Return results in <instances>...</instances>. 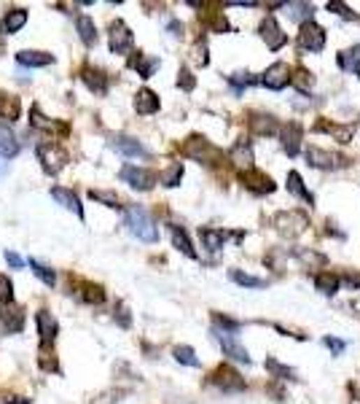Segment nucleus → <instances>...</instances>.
<instances>
[{
	"instance_id": "nucleus-1",
	"label": "nucleus",
	"mask_w": 360,
	"mask_h": 404,
	"mask_svg": "<svg viewBox=\"0 0 360 404\" xmlns=\"http://www.w3.org/2000/svg\"><path fill=\"white\" fill-rule=\"evenodd\" d=\"M124 218H127L129 232H132L138 240H143V243H156V240H159V227H156V221L148 216L145 208L129 205L127 213H124Z\"/></svg>"
},
{
	"instance_id": "nucleus-2",
	"label": "nucleus",
	"mask_w": 360,
	"mask_h": 404,
	"mask_svg": "<svg viewBox=\"0 0 360 404\" xmlns=\"http://www.w3.org/2000/svg\"><path fill=\"white\" fill-rule=\"evenodd\" d=\"M35 157H38V162H41L43 173H49V176H57V173L68 165V151L52 141L38 143V146H35Z\"/></svg>"
},
{
	"instance_id": "nucleus-3",
	"label": "nucleus",
	"mask_w": 360,
	"mask_h": 404,
	"mask_svg": "<svg viewBox=\"0 0 360 404\" xmlns=\"http://www.w3.org/2000/svg\"><path fill=\"white\" fill-rule=\"evenodd\" d=\"M272 224H275V229L282 235V237L293 240V237H298V235L307 232L309 218H307V213H301V211H280L275 218H272Z\"/></svg>"
},
{
	"instance_id": "nucleus-4",
	"label": "nucleus",
	"mask_w": 360,
	"mask_h": 404,
	"mask_svg": "<svg viewBox=\"0 0 360 404\" xmlns=\"http://www.w3.org/2000/svg\"><path fill=\"white\" fill-rule=\"evenodd\" d=\"M119 178L124 183H129L132 189H138V192H151L156 186V181H159L156 173L145 170V167H138V165H124Z\"/></svg>"
},
{
	"instance_id": "nucleus-5",
	"label": "nucleus",
	"mask_w": 360,
	"mask_h": 404,
	"mask_svg": "<svg viewBox=\"0 0 360 404\" xmlns=\"http://www.w3.org/2000/svg\"><path fill=\"white\" fill-rule=\"evenodd\" d=\"M298 46L304 49V52H323L326 49V30L312 19V22H304L301 27H298Z\"/></svg>"
},
{
	"instance_id": "nucleus-6",
	"label": "nucleus",
	"mask_w": 360,
	"mask_h": 404,
	"mask_svg": "<svg viewBox=\"0 0 360 404\" xmlns=\"http://www.w3.org/2000/svg\"><path fill=\"white\" fill-rule=\"evenodd\" d=\"M210 383L215 388H221L223 393H237V391H245L247 383L242 380V375L237 369H231L229 364H221V367L215 369L213 375H210Z\"/></svg>"
},
{
	"instance_id": "nucleus-7",
	"label": "nucleus",
	"mask_w": 360,
	"mask_h": 404,
	"mask_svg": "<svg viewBox=\"0 0 360 404\" xmlns=\"http://www.w3.org/2000/svg\"><path fill=\"white\" fill-rule=\"evenodd\" d=\"M183 154L194 159V162H215V159H221V151L202 135H191L189 141L183 143Z\"/></svg>"
},
{
	"instance_id": "nucleus-8",
	"label": "nucleus",
	"mask_w": 360,
	"mask_h": 404,
	"mask_svg": "<svg viewBox=\"0 0 360 404\" xmlns=\"http://www.w3.org/2000/svg\"><path fill=\"white\" fill-rule=\"evenodd\" d=\"M307 162L317 170H336V167H347L350 159L342 157V154H333V151H326V148H317L312 146L307 148Z\"/></svg>"
},
{
	"instance_id": "nucleus-9",
	"label": "nucleus",
	"mask_w": 360,
	"mask_h": 404,
	"mask_svg": "<svg viewBox=\"0 0 360 404\" xmlns=\"http://www.w3.org/2000/svg\"><path fill=\"white\" fill-rule=\"evenodd\" d=\"M215 340H218V345L223 348V353L231 358V361H240V364H250V353L245 351V345H242L240 340L234 337V332H221V329H215Z\"/></svg>"
},
{
	"instance_id": "nucleus-10",
	"label": "nucleus",
	"mask_w": 360,
	"mask_h": 404,
	"mask_svg": "<svg viewBox=\"0 0 360 404\" xmlns=\"http://www.w3.org/2000/svg\"><path fill=\"white\" fill-rule=\"evenodd\" d=\"M132 46H135V36H132V30L116 19L113 25H110V52L113 54H127L132 52Z\"/></svg>"
},
{
	"instance_id": "nucleus-11",
	"label": "nucleus",
	"mask_w": 360,
	"mask_h": 404,
	"mask_svg": "<svg viewBox=\"0 0 360 404\" xmlns=\"http://www.w3.org/2000/svg\"><path fill=\"white\" fill-rule=\"evenodd\" d=\"M301 138H304V130H301V124L298 122L282 124V130H280V143H282V151H285L288 157H298V151H301Z\"/></svg>"
},
{
	"instance_id": "nucleus-12",
	"label": "nucleus",
	"mask_w": 360,
	"mask_h": 404,
	"mask_svg": "<svg viewBox=\"0 0 360 404\" xmlns=\"http://www.w3.org/2000/svg\"><path fill=\"white\" fill-rule=\"evenodd\" d=\"M291 78H293L291 68L285 62H275L272 68H266V73L261 76V84L266 89H272V92H280V89H285L291 84Z\"/></svg>"
},
{
	"instance_id": "nucleus-13",
	"label": "nucleus",
	"mask_w": 360,
	"mask_h": 404,
	"mask_svg": "<svg viewBox=\"0 0 360 404\" xmlns=\"http://www.w3.org/2000/svg\"><path fill=\"white\" fill-rule=\"evenodd\" d=\"M258 33H261V38H264V43L272 49V52H277V49H282L285 43H288V36L282 33V27L277 25L275 17H266L264 22H261V27H258Z\"/></svg>"
},
{
	"instance_id": "nucleus-14",
	"label": "nucleus",
	"mask_w": 360,
	"mask_h": 404,
	"mask_svg": "<svg viewBox=\"0 0 360 404\" xmlns=\"http://www.w3.org/2000/svg\"><path fill=\"white\" fill-rule=\"evenodd\" d=\"M110 146H113L119 154H124V157H129V159H148L151 157L148 148H145L138 138H129V135H113V138H110Z\"/></svg>"
},
{
	"instance_id": "nucleus-15",
	"label": "nucleus",
	"mask_w": 360,
	"mask_h": 404,
	"mask_svg": "<svg viewBox=\"0 0 360 404\" xmlns=\"http://www.w3.org/2000/svg\"><path fill=\"white\" fill-rule=\"evenodd\" d=\"M242 183H245V189H247V192L258 194V197L272 194L277 189L275 181L266 176V173H261V170H247V173H242Z\"/></svg>"
},
{
	"instance_id": "nucleus-16",
	"label": "nucleus",
	"mask_w": 360,
	"mask_h": 404,
	"mask_svg": "<svg viewBox=\"0 0 360 404\" xmlns=\"http://www.w3.org/2000/svg\"><path fill=\"white\" fill-rule=\"evenodd\" d=\"M35 326H38V334H41V345H52L57 340L59 323H57V318L49 310H38L35 313Z\"/></svg>"
},
{
	"instance_id": "nucleus-17",
	"label": "nucleus",
	"mask_w": 360,
	"mask_h": 404,
	"mask_svg": "<svg viewBox=\"0 0 360 404\" xmlns=\"http://www.w3.org/2000/svg\"><path fill=\"white\" fill-rule=\"evenodd\" d=\"M280 122H277L272 113H253L250 116V132L253 135H261V138H272V135H280Z\"/></svg>"
},
{
	"instance_id": "nucleus-18",
	"label": "nucleus",
	"mask_w": 360,
	"mask_h": 404,
	"mask_svg": "<svg viewBox=\"0 0 360 404\" xmlns=\"http://www.w3.org/2000/svg\"><path fill=\"white\" fill-rule=\"evenodd\" d=\"M229 159H231V165L234 167H240L242 173H247V170H256L253 167V146L247 141H237L231 146V151H229Z\"/></svg>"
},
{
	"instance_id": "nucleus-19",
	"label": "nucleus",
	"mask_w": 360,
	"mask_h": 404,
	"mask_svg": "<svg viewBox=\"0 0 360 404\" xmlns=\"http://www.w3.org/2000/svg\"><path fill=\"white\" fill-rule=\"evenodd\" d=\"M0 323H3V329L8 334H17L24 329V310L17 307L14 302L11 305H3V310H0Z\"/></svg>"
},
{
	"instance_id": "nucleus-20",
	"label": "nucleus",
	"mask_w": 360,
	"mask_h": 404,
	"mask_svg": "<svg viewBox=\"0 0 360 404\" xmlns=\"http://www.w3.org/2000/svg\"><path fill=\"white\" fill-rule=\"evenodd\" d=\"M52 197L65 208V211H73L78 218H84V205H81V200H78V194L65 189V186H52Z\"/></svg>"
},
{
	"instance_id": "nucleus-21",
	"label": "nucleus",
	"mask_w": 360,
	"mask_h": 404,
	"mask_svg": "<svg viewBox=\"0 0 360 404\" xmlns=\"http://www.w3.org/2000/svg\"><path fill=\"white\" fill-rule=\"evenodd\" d=\"M24 25H27V11L24 8H11L0 22V36H14Z\"/></svg>"
},
{
	"instance_id": "nucleus-22",
	"label": "nucleus",
	"mask_w": 360,
	"mask_h": 404,
	"mask_svg": "<svg viewBox=\"0 0 360 404\" xmlns=\"http://www.w3.org/2000/svg\"><path fill=\"white\" fill-rule=\"evenodd\" d=\"M19 154V138L17 132L8 127V124L0 122V157L3 159H11Z\"/></svg>"
},
{
	"instance_id": "nucleus-23",
	"label": "nucleus",
	"mask_w": 360,
	"mask_h": 404,
	"mask_svg": "<svg viewBox=\"0 0 360 404\" xmlns=\"http://www.w3.org/2000/svg\"><path fill=\"white\" fill-rule=\"evenodd\" d=\"M17 62L24 68H46L54 62V54L49 52H35V49H24L17 54Z\"/></svg>"
},
{
	"instance_id": "nucleus-24",
	"label": "nucleus",
	"mask_w": 360,
	"mask_h": 404,
	"mask_svg": "<svg viewBox=\"0 0 360 404\" xmlns=\"http://www.w3.org/2000/svg\"><path fill=\"white\" fill-rule=\"evenodd\" d=\"M159 95L151 92V89H140L138 95H135V111H138L140 116H151L159 111Z\"/></svg>"
},
{
	"instance_id": "nucleus-25",
	"label": "nucleus",
	"mask_w": 360,
	"mask_h": 404,
	"mask_svg": "<svg viewBox=\"0 0 360 404\" xmlns=\"http://www.w3.org/2000/svg\"><path fill=\"white\" fill-rule=\"evenodd\" d=\"M81 81H84L94 95H105V92H108V84H110V78H108L103 71H94V68H84V71H81Z\"/></svg>"
},
{
	"instance_id": "nucleus-26",
	"label": "nucleus",
	"mask_w": 360,
	"mask_h": 404,
	"mask_svg": "<svg viewBox=\"0 0 360 404\" xmlns=\"http://www.w3.org/2000/svg\"><path fill=\"white\" fill-rule=\"evenodd\" d=\"M315 130H317V132H328V135H333V138L342 143V146H347V143L352 141V135H355V127H352V124L342 127V124L317 122V127H315Z\"/></svg>"
},
{
	"instance_id": "nucleus-27",
	"label": "nucleus",
	"mask_w": 360,
	"mask_h": 404,
	"mask_svg": "<svg viewBox=\"0 0 360 404\" xmlns=\"http://www.w3.org/2000/svg\"><path fill=\"white\" fill-rule=\"evenodd\" d=\"M199 237H202V246L207 251H213V253H218L226 243V237H229V232H223V229H213V227H202L199 229Z\"/></svg>"
},
{
	"instance_id": "nucleus-28",
	"label": "nucleus",
	"mask_w": 360,
	"mask_h": 404,
	"mask_svg": "<svg viewBox=\"0 0 360 404\" xmlns=\"http://www.w3.org/2000/svg\"><path fill=\"white\" fill-rule=\"evenodd\" d=\"M129 65L138 71L140 78H151V76L156 73V68H159V60H156V57H148V54H143V52H138L132 60H129Z\"/></svg>"
},
{
	"instance_id": "nucleus-29",
	"label": "nucleus",
	"mask_w": 360,
	"mask_h": 404,
	"mask_svg": "<svg viewBox=\"0 0 360 404\" xmlns=\"http://www.w3.org/2000/svg\"><path fill=\"white\" fill-rule=\"evenodd\" d=\"M170 235H172V246L178 248L180 253H186L189 259H196V251L191 246L189 235H186V229L178 227V224H170Z\"/></svg>"
},
{
	"instance_id": "nucleus-30",
	"label": "nucleus",
	"mask_w": 360,
	"mask_h": 404,
	"mask_svg": "<svg viewBox=\"0 0 360 404\" xmlns=\"http://www.w3.org/2000/svg\"><path fill=\"white\" fill-rule=\"evenodd\" d=\"M19 111H22L19 97H14V95H8V92L0 89V119L14 122V119H19Z\"/></svg>"
},
{
	"instance_id": "nucleus-31",
	"label": "nucleus",
	"mask_w": 360,
	"mask_h": 404,
	"mask_svg": "<svg viewBox=\"0 0 360 404\" xmlns=\"http://www.w3.org/2000/svg\"><path fill=\"white\" fill-rule=\"evenodd\" d=\"M315 286H317V291H323V294L331 297V294H336V291H339L342 281H339V275H336V272H326V270H323V272H317V275H315Z\"/></svg>"
},
{
	"instance_id": "nucleus-32",
	"label": "nucleus",
	"mask_w": 360,
	"mask_h": 404,
	"mask_svg": "<svg viewBox=\"0 0 360 404\" xmlns=\"http://www.w3.org/2000/svg\"><path fill=\"white\" fill-rule=\"evenodd\" d=\"M75 25H78V36L84 41L86 46H94L97 43V27H94V19L81 14V17L75 19Z\"/></svg>"
},
{
	"instance_id": "nucleus-33",
	"label": "nucleus",
	"mask_w": 360,
	"mask_h": 404,
	"mask_svg": "<svg viewBox=\"0 0 360 404\" xmlns=\"http://www.w3.org/2000/svg\"><path fill=\"white\" fill-rule=\"evenodd\" d=\"M288 189H291L296 197H301L304 202H315V194H312L307 186H304V181H301V176H298L296 170H291V173H288Z\"/></svg>"
},
{
	"instance_id": "nucleus-34",
	"label": "nucleus",
	"mask_w": 360,
	"mask_h": 404,
	"mask_svg": "<svg viewBox=\"0 0 360 404\" xmlns=\"http://www.w3.org/2000/svg\"><path fill=\"white\" fill-rule=\"evenodd\" d=\"M291 81H293V87L298 89L301 95H309V92H312V87H315V76H312L307 68H296V71H293Z\"/></svg>"
},
{
	"instance_id": "nucleus-35",
	"label": "nucleus",
	"mask_w": 360,
	"mask_h": 404,
	"mask_svg": "<svg viewBox=\"0 0 360 404\" xmlns=\"http://www.w3.org/2000/svg\"><path fill=\"white\" fill-rule=\"evenodd\" d=\"M229 278L234 283H240V286H245V288H266L264 278H253V275H247L242 270H229Z\"/></svg>"
},
{
	"instance_id": "nucleus-36",
	"label": "nucleus",
	"mask_w": 360,
	"mask_h": 404,
	"mask_svg": "<svg viewBox=\"0 0 360 404\" xmlns=\"http://www.w3.org/2000/svg\"><path fill=\"white\" fill-rule=\"evenodd\" d=\"M159 181L167 186V189H175V186H180V181H183V162H175L170 165V170H164Z\"/></svg>"
},
{
	"instance_id": "nucleus-37",
	"label": "nucleus",
	"mask_w": 360,
	"mask_h": 404,
	"mask_svg": "<svg viewBox=\"0 0 360 404\" xmlns=\"http://www.w3.org/2000/svg\"><path fill=\"white\" fill-rule=\"evenodd\" d=\"M285 8H288V14L293 19H301V25L312 22V17H315V6L312 3H285Z\"/></svg>"
},
{
	"instance_id": "nucleus-38",
	"label": "nucleus",
	"mask_w": 360,
	"mask_h": 404,
	"mask_svg": "<svg viewBox=\"0 0 360 404\" xmlns=\"http://www.w3.org/2000/svg\"><path fill=\"white\" fill-rule=\"evenodd\" d=\"M30 122H33V127H38V130H49V132L57 130V132H62V135L68 132V127H65V124H57V122H52V119H46V116L41 113V108H38V106L33 108V119H30Z\"/></svg>"
},
{
	"instance_id": "nucleus-39",
	"label": "nucleus",
	"mask_w": 360,
	"mask_h": 404,
	"mask_svg": "<svg viewBox=\"0 0 360 404\" xmlns=\"http://www.w3.org/2000/svg\"><path fill=\"white\" fill-rule=\"evenodd\" d=\"M30 270H33L35 272V278H38V281L41 283H46V286H54V283H57V272H54L52 267H46V264H41L38 262V259H30Z\"/></svg>"
},
{
	"instance_id": "nucleus-40",
	"label": "nucleus",
	"mask_w": 360,
	"mask_h": 404,
	"mask_svg": "<svg viewBox=\"0 0 360 404\" xmlns=\"http://www.w3.org/2000/svg\"><path fill=\"white\" fill-rule=\"evenodd\" d=\"M89 197L94 202H103L105 208H121V197L116 192H108V189H92Z\"/></svg>"
},
{
	"instance_id": "nucleus-41",
	"label": "nucleus",
	"mask_w": 360,
	"mask_h": 404,
	"mask_svg": "<svg viewBox=\"0 0 360 404\" xmlns=\"http://www.w3.org/2000/svg\"><path fill=\"white\" fill-rule=\"evenodd\" d=\"M266 369L272 372V377H277V380H298V377H296V372H293L291 367L280 364V361H277V358H272V356L266 358Z\"/></svg>"
},
{
	"instance_id": "nucleus-42",
	"label": "nucleus",
	"mask_w": 360,
	"mask_h": 404,
	"mask_svg": "<svg viewBox=\"0 0 360 404\" xmlns=\"http://www.w3.org/2000/svg\"><path fill=\"white\" fill-rule=\"evenodd\" d=\"M172 356H175V361H178V364H186V367H199V358H196L194 348H189V345H178V348L172 351Z\"/></svg>"
},
{
	"instance_id": "nucleus-43",
	"label": "nucleus",
	"mask_w": 360,
	"mask_h": 404,
	"mask_svg": "<svg viewBox=\"0 0 360 404\" xmlns=\"http://www.w3.org/2000/svg\"><path fill=\"white\" fill-rule=\"evenodd\" d=\"M256 81H261V78H256L253 73H234V76H229V84L237 89V92H242L245 87H253Z\"/></svg>"
},
{
	"instance_id": "nucleus-44",
	"label": "nucleus",
	"mask_w": 360,
	"mask_h": 404,
	"mask_svg": "<svg viewBox=\"0 0 360 404\" xmlns=\"http://www.w3.org/2000/svg\"><path fill=\"white\" fill-rule=\"evenodd\" d=\"M360 62V49L358 46H352L350 52H342L339 54V65H342L344 71H355V65Z\"/></svg>"
},
{
	"instance_id": "nucleus-45",
	"label": "nucleus",
	"mask_w": 360,
	"mask_h": 404,
	"mask_svg": "<svg viewBox=\"0 0 360 404\" xmlns=\"http://www.w3.org/2000/svg\"><path fill=\"white\" fill-rule=\"evenodd\" d=\"M0 302H3V305H11V302H14V283H11L8 275H3V272H0Z\"/></svg>"
},
{
	"instance_id": "nucleus-46",
	"label": "nucleus",
	"mask_w": 360,
	"mask_h": 404,
	"mask_svg": "<svg viewBox=\"0 0 360 404\" xmlns=\"http://www.w3.org/2000/svg\"><path fill=\"white\" fill-rule=\"evenodd\" d=\"M328 11L339 14V17L347 19V22H355V19H358V14H352V11H350V6L342 3V0H331V3H328Z\"/></svg>"
},
{
	"instance_id": "nucleus-47",
	"label": "nucleus",
	"mask_w": 360,
	"mask_h": 404,
	"mask_svg": "<svg viewBox=\"0 0 360 404\" xmlns=\"http://www.w3.org/2000/svg\"><path fill=\"white\" fill-rule=\"evenodd\" d=\"M38 364H41V369H46V372H54V369H57V358H54V351L49 353V345H41Z\"/></svg>"
},
{
	"instance_id": "nucleus-48",
	"label": "nucleus",
	"mask_w": 360,
	"mask_h": 404,
	"mask_svg": "<svg viewBox=\"0 0 360 404\" xmlns=\"http://www.w3.org/2000/svg\"><path fill=\"white\" fill-rule=\"evenodd\" d=\"M81 297H84V302H89V305H92V302H97V305H100V302L105 299V291H103V286L84 283V294H81Z\"/></svg>"
},
{
	"instance_id": "nucleus-49",
	"label": "nucleus",
	"mask_w": 360,
	"mask_h": 404,
	"mask_svg": "<svg viewBox=\"0 0 360 404\" xmlns=\"http://www.w3.org/2000/svg\"><path fill=\"white\" fill-rule=\"evenodd\" d=\"M178 87L183 89V92H194V87H196V78L191 76L189 68H180V71H178Z\"/></svg>"
},
{
	"instance_id": "nucleus-50",
	"label": "nucleus",
	"mask_w": 360,
	"mask_h": 404,
	"mask_svg": "<svg viewBox=\"0 0 360 404\" xmlns=\"http://www.w3.org/2000/svg\"><path fill=\"white\" fill-rule=\"evenodd\" d=\"M207 25H210V30L213 33H229L231 27H229V22H226V17H223L221 11L218 14H213V17L207 19Z\"/></svg>"
},
{
	"instance_id": "nucleus-51",
	"label": "nucleus",
	"mask_w": 360,
	"mask_h": 404,
	"mask_svg": "<svg viewBox=\"0 0 360 404\" xmlns=\"http://www.w3.org/2000/svg\"><path fill=\"white\" fill-rule=\"evenodd\" d=\"M215 323H218V326H223L221 332H237V329H240V323H237V321H231V318H226V316H221V313H215Z\"/></svg>"
},
{
	"instance_id": "nucleus-52",
	"label": "nucleus",
	"mask_w": 360,
	"mask_h": 404,
	"mask_svg": "<svg viewBox=\"0 0 360 404\" xmlns=\"http://www.w3.org/2000/svg\"><path fill=\"white\" fill-rule=\"evenodd\" d=\"M194 60H196V65H207L210 62V57H207V46L199 41L196 43V49H194Z\"/></svg>"
},
{
	"instance_id": "nucleus-53",
	"label": "nucleus",
	"mask_w": 360,
	"mask_h": 404,
	"mask_svg": "<svg viewBox=\"0 0 360 404\" xmlns=\"http://www.w3.org/2000/svg\"><path fill=\"white\" fill-rule=\"evenodd\" d=\"M6 262L11 264L14 270H19V267H24V259H22L19 253H14V251H6Z\"/></svg>"
},
{
	"instance_id": "nucleus-54",
	"label": "nucleus",
	"mask_w": 360,
	"mask_h": 404,
	"mask_svg": "<svg viewBox=\"0 0 360 404\" xmlns=\"http://www.w3.org/2000/svg\"><path fill=\"white\" fill-rule=\"evenodd\" d=\"M323 342H326V345H328V348H331L333 353H342L344 348H347V345H344V340H333V337H326Z\"/></svg>"
},
{
	"instance_id": "nucleus-55",
	"label": "nucleus",
	"mask_w": 360,
	"mask_h": 404,
	"mask_svg": "<svg viewBox=\"0 0 360 404\" xmlns=\"http://www.w3.org/2000/svg\"><path fill=\"white\" fill-rule=\"evenodd\" d=\"M0 404H30V399H19V396H0Z\"/></svg>"
},
{
	"instance_id": "nucleus-56",
	"label": "nucleus",
	"mask_w": 360,
	"mask_h": 404,
	"mask_svg": "<svg viewBox=\"0 0 360 404\" xmlns=\"http://www.w3.org/2000/svg\"><path fill=\"white\" fill-rule=\"evenodd\" d=\"M119 323L124 329L129 326V316H127V307H124V305H119Z\"/></svg>"
},
{
	"instance_id": "nucleus-57",
	"label": "nucleus",
	"mask_w": 360,
	"mask_h": 404,
	"mask_svg": "<svg viewBox=\"0 0 360 404\" xmlns=\"http://www.w3.org/2000/svg\"><path fill=\"white\" fill-rule=\"evenodd\" d=\"M170 30H172V36H180V30H183V27H180L178 22H172V25H170Z\"/></svg>"
},
{
	"instance_id": "nucleus-58",
	"label": "nucleus",
	"mask_w": 360,
	"mask_h": 404,
	"mask_svg": "<svg viewBox=\"0 0 360 404\" xmlns=\"http://www.w3.org/2000/svg\"><path fill=\"white\" fill-rule=\"evenodd\" d=\"M347 281H350V286H360V275H347Z\"/></svg>"
},
{
	"instance_id": "nucleus-59",
	"label": "nucleus",
	"mask_w": 360,
	"mask_h": 404,
	"mask_svg": "<svg viewBox=\"0 0 360 404\" xmlns=\"http://www.w3.org/2000/svg\"><path fill=\"white\" fill-rule=\"evenodd\" d=\"M355 73H358V78H360V62H358V65H355Z\"/></svg>"
}]
</instances>
